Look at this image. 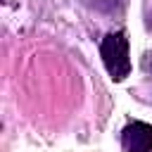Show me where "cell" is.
<instances>
[{"label":"cell","instance_id":"4","mask_svg":"<svg viewBox=\"0 0 152 152\" xmlns=\"http://www.w3.org/2000/svg\"><path fill=\"white\" fill-rule=\"evenodd\" d=\"M147 28H150V31H152V12H150V14H147Z\"/></svg>","mask_w":152,"mask_h":152},{"label":"cell","instance_id":"3","mask_svg":"<svg viewBox=\"0 0 152 152\" xmlns=\"http://www.w3.org/2000/svg\"><path fill=\"white\" fill-rule=\"evenodd\" d=\"M142 66H145L147 71L152 69V52H147V55H145V59H142Z\"/></svg>","mask_w":152,"mask_h":152},{"label":"cell","instance_id":"2","mask_svg":"<svg viewBox=\"0 0 152 152\" xmlns=\"http://www.w3.org/2000/svg\"><path fill=\"white\" fill-rule=\"evenodd\" d=\"M121 147L126 152H152V126L145 121H131L121 131Z\"/></svg>","mask_w":152,"mask_h":152},{"label":"cell","instance_id":"5","mask_svg":"<svg viewBox=\"0 0 152 152\" xmlns=\"http://www.w3.org/2000/svg\"><path fill=\"white\" fill-rule=\"evenodd\" d=\"M2 2H10V0H2Z\"/></svg>","mask_w":152,"mask_h":152},{"label":"cell","instance_id":"1","mask_svg":"<svg viewBox=\"0 0 152 152\" xmlns=\"http://www.w3.org/2000/svg\"><path fill=\"white\" fill-rule=\"evenodd\" d=\"M100 57L112 76V81H124L131 74V57H128V36L126 31H109L100 43Z\"/></svg>","mask_w":152,"mask_h":152}]
</instances>
